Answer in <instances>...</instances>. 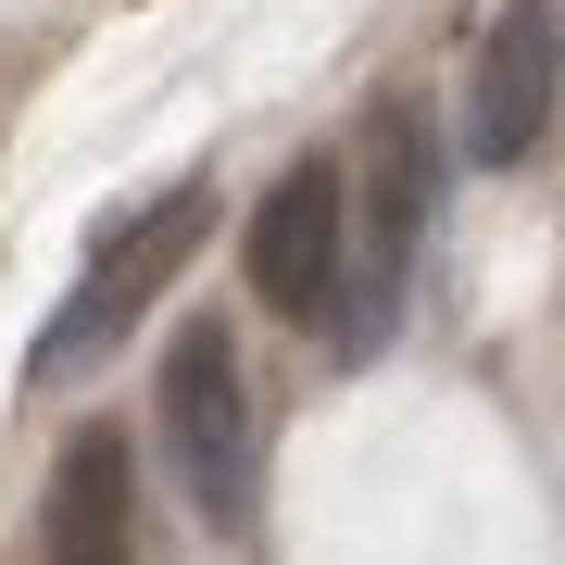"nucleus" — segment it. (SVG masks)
<instances>
[{
	"mask_svg": "<svg viewBox=\"0 0 565 565\" xmlns=\"http://www.w3.org/2000/svg\"><path fill=\"white\" fill-rule=\"evenodd\" d=\"M415 239H427V126L390 102L377 139H364V239H352V264H340V302H327L340 352H377V340H390L403 277H415Z\"/></svg>",
	"mask_w": 565,
	"mask_h": 565,
	"instance_id": "nucleus-1",
	"label": "nucleus"
},
{
	"mask_svg": "<svg viewBox=\"0 0 565 565\" xmlns=\"http://www.w3.org/2000/svg\"><path fill=\"white\" fill-rule=\"evenodd\" d=\"M163 440H177V478L214 527L252 515V377L226 352V327H177V352H163Z\"/></svg>",
	"mask_w": 565,
	"mask_h": 565,
	"instance_id": "nucleus-2",
	"label": "nucleus"
},
{
	"mask_svg": "<svg viewBox=\"0 0 565 565\" xmlns=\"http://www.w3.org/2000/svg\"><path fill=\"white\" fill-rule=\"evenodd\" d=\"M202 226H214V189H163V202L102 252V277L51 315V352H39V364H102V340H126V327H139V302L177 277L189 252H202Z\"/></svg>",
	"mask_w": 565,
	"mask_h": 565,
	"instance_id": "nucleus-3",
	"label": "nucleus"
},
{
	"mask_svg": "<svg viewBox=\"0 0 565 565\" xmlns=\"http://www.w3.org/2000/svg\"><path fill=\"white\" fill-rule=\"evenodd\" d=\"M340 264H352V177L340 163H289L252 214V289L277 315H327L340 302Z\"/></svg>",
	"mask_w": 565,
	"mask_h": 565,
	"instance_id": "nucleus-4",
	"label": "nucleus"
},
{
	"mask_svg": "<svg viewBox=\"0 0 565 565\" xmlns=\"http://www.w3.org/2000/svg\"><path fill=\"white\" fill-rule=\"evenodd\" d=\"M553 88H565L553 0H503V25H490V51H478V163H527V151H541Z\"/></svg>",
	"mask_w": 565,
	"mask_h": 565,
	"instance_id": "nucleus-5",
	"label": "nucleus"
},
{
	"mask_svg": "<svg viewBox=\"0 0 565 565\" xmlns=\"http://www.w3.org/2000/svg\"><path fill=\"white\" fill-rule=\"evenodd\" d=\"M51 565H139V465L114 427H76L51 465Z\"/></svg>",
	"mask_w": 565,
	"mask_h": 565,
	"instance_id": "nucleus-6",
	"label": "nucleus"
}]
</instances>
